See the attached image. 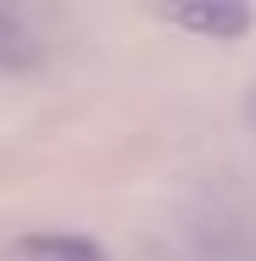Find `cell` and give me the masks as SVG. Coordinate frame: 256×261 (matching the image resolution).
<instances>
[{
	"instance_id": "2",
	"label": "cell",
	"mask_w": 256,
	"mask_h": 261,
	"mask_svg": "<svg viewBox=\"0 0 256 261\" xmlns=\"http://www.w3.org/2000/svg\"><path fill=\"white\" fill-rule=\"evenodd\" d=\"M22 261H106V250L84 233H34L17 245Z\"/></svg>"
},
{
	"instance_id": "3",
	"label": "cell",
	"mask_w": 256,
	"mask_h": 261,
	"mask_svg": "<svg viewBox=\"0 0 256 261\" xmlns=\"http://www.w3.org/2000/svg\"><path fill=\"white\" fill-rule=\"evenodd\" d=\"M39 56H45L39 50V34H34L17 11L0 6V67H6V72H22V67H34Z\"/></svg>"
},
{
	"instance_id": "1",
	"label": "cell",
	"mask_w": 256,
	"mask_h": 261,
	"mask_svg": "<svg viewBox=\"0 0 256 261\" xmlns=\"http://www.w3.org/2000/svg\"><path fill=\"white\" fill-rule=\"evenodd\" d=\"M167 22H178L184 34H201V39H240V34L251 28V11H245V6L195 0V6H167Z\"/></svg>"
}]
</instances>
